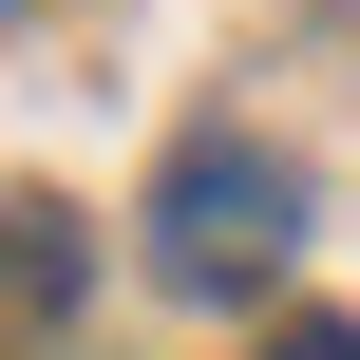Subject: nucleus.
Segmentation results:
<instances>
[{"instance_id": "f257e3e1", "label": "nucleus", "mask_w": 360, "mask_h": 360, "mask_svg": "<svg viewBox=\"0 0 360 360\" xmlns=\"http://www.w3.org/2000/svg\"><path fill=\"white\" fill-rule=\"evenodd\" d=\"M285 247H304V171H285V152H247V133H190V152L152 171V266H171L190 304H247Z\"/></svg>"}, {"instance_id": "f03ea898", "label": "nucleus", "mask_w": 360, "mask_h": 360, "mask_svg": "<svg viewBox=\"0 0 360 360\" xmlns=\"http://www.w3.org/2000/svg\"><path fill=\"white\" fill-rule=\"evenodd\" d=\"M266 360H360V323H285V342H266Z\"/></svg>"}, {"instance_id": "7ed1b4c3", "label": "nucleus", "mask_w": 360, "mask_h": 360, "mask_svg": "<svg viewBox=\"0 0 360 360\" xmlns=\"http://www.w3.org/2000/svg\"><path fill=\"white\" fill-rule=\"evenodd\" d=\"M0 19H19V0H0Z\"/></svg>"}]
</instances>
